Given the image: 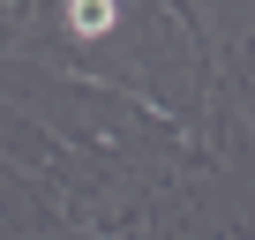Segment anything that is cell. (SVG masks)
<instances>
[{
	"mask_svg": "<svg viewBox=\"0 0 255 240\" xmlns=\"http://www.w3.org/2000/svg\"><path fill=\"white\" fill-rule=\"evenodd\" d=\"M120 23V0H68V30L75 38H105Z\"/></svg>",
	"mask_w": 255,
	"mask_h": 240,
	"instance_id": "cell-1",
	"label": "cell"
}]
</instances>
